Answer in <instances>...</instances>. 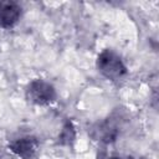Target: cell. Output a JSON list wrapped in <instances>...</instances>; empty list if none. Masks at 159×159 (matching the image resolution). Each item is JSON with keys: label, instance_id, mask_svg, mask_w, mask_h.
<instances>
[{"label": "cell", "instance_id": "6da1fadb", "mask_svg": "<svg viewBox=\"0 0 159 159\" xmlns=\"http://www.w3.org/2000/svg\"><path fill=\"white\" fill-rule=\"evenodd\" d=\"M98 72L111 81H117L127 75V66L118 53L112 50H103L96 60Z\"/></svg>", "mask_w": 159, "mask_h": 159}, {"label": "cell", "instance_id": "7a4b0ae2", "mask_svg": "<svg viewBox=\"0 0 159 159\" xmlns=\"http://www.w3.org/2000/svg\"><path fill=\"white\" fill-rule=\"evenodd\" d=\"M26 98L36 106H48L56 101L57 93L50 82L42 78H36L27 84Z\"/></svg>", "mask_w": 159, "mask_h": 159}, {"label": "cell", "instance_id": "3957f363", "mask_svg": "<svg viewBox=\"0 0 159 159\" xmlns=\"http://www.w3.org/2000/svg\"><path fill=\"white\" fill-rule=\"evenodd\" d=\"M9 149L21 159H36L40 153V142L35 135H21L9 142Z\"/></svg>", "mask_w": 159, "mask_h": 159}, {"label": "cell", "instance_id": "277c9868", "mask_svg": "<svg viewBox=\"0 0 159 159\" xmlns=\"http://www.w3.org/2000/svg\"><path fill=\"white\" fill-rule=\"evenodd\" d=\"M92 137L102 143H112L119 135V118H107L92 128Z\"/></svg>", "mask_w": 159, "mask_h": 159}, {"label": "cell", "instance_id": "5b68a950", "mask_svg": "<svg viewBox=\"0 0 159 159\" xmlns=\"http://www.w3.org/2000/svg\"><path fill=\"white\" fill-rule=\"evenodd\" d=\"M22 15V7L19 2L12 0L0 1V27L11 29L14 27Z\"/></svg>", "mask_w": 159, "mask_h": 159}, {"label": "cell", "instance_id": "8992f818", "mask_svg": "<svg viewBox=\"0 0 159 159\" xmlns=\"http://www.w3.org/2000/svg\"><path fill=\"white\" fill-rule=\"evenodd\" d=\"M75 138H76L75 127H73V124H72L70 120H67V122L65 123V125L62 127L61 134H60V137H58L60 143L63 144V145H70V144H72V142L75 140Z\"/></svg>", "mask_w": 159, "mask_h": 159}, {"label": "cell", "instance_id": "52a82bcc", "mask_svg": "<svg viewBox=\"0 0 159 159\" xmlns=\"http://www.w3.org/2000/svg\"><path fill=\"white\" fill-rule=\"evenodd\" d=\"M104 159H140V158H134V157H129V155H111Z\"/></svg>", "mask_w": 159, "mask_h": 159}, {"label": "cell", "instance_id": "ba28073f", "mask_svg": "<svg viewBox=\"0 0 159 159\" xmlns=\"http://www.w3.org/2000/svg\"><path fill=\"white\" fill-rule=\"evenodd\" d=\"M0 159H14V157L6 153H0Z\"/></svg>", "mask_w": 159, "mask_h": 159}]
</instances>
